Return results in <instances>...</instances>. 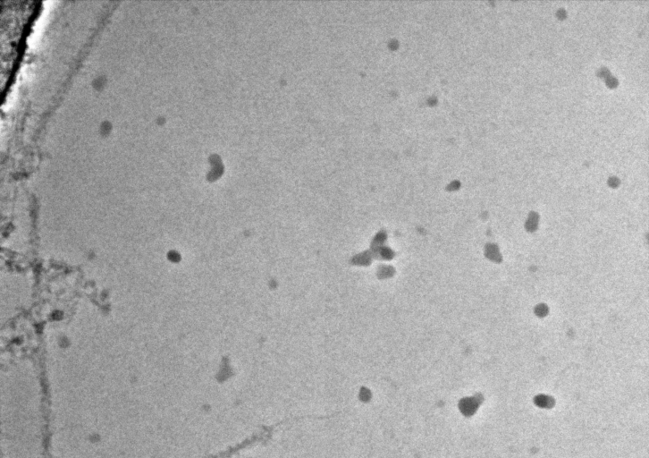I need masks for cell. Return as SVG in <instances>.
<instances>
[{
  "mask_svg": "<svg viewBox=\"0 0 649 458\" xmlns=\"http://www.w3.org/2000/svg\"><path fill=\"white\" fill-rule=\"evenodd\" d=\"M1 458H49L46 383H4L1 393Z\"/></svg>",
  "mask_w": 649,
  "mask_h": 458,
  "instance_id": "6da1fadb",
  "label": "cell"
}]
</instances>
